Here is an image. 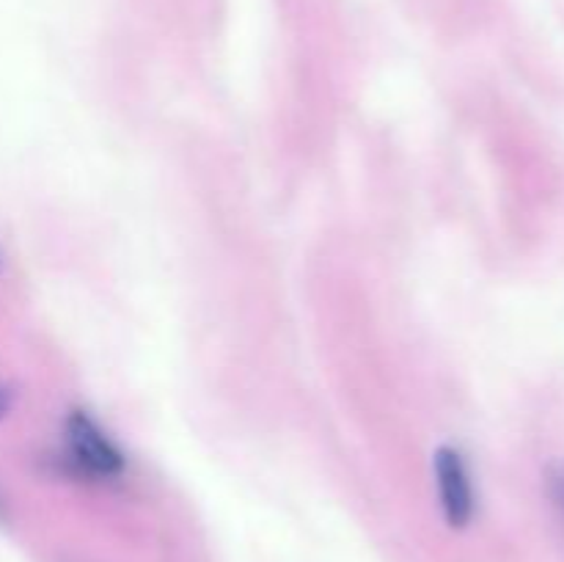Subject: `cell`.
Wrapping results in <instances>:
<instances>
[{"instance_id": "cell-4", "label": "cell", "mask_w": 564, "mask_h": 562, "mask_svg": "<svg viewBox=\"0 0 564 562\" xmlns=\"http://www.w3.org/2000/svg\"><path fill=\"white\" fill-rule=\"evenodd\" d=\"M9 408H11V391L0 389V419L6 417V411H9Z\"/></svg>"}, {"instance_id": "cell-2", "label": "cell", "mask_w": 564, "mask_h": 562, "mask_svg": "<svg viewBox=\"0 0 564 562\" xmlns=\"http://www.w3.org/2000/svg\"><path fill=\"white\" fill-rule=\"evenodd\" d=\"M433 472L446 523L452 529L468 527L474 518V485L463 455L455 446H438L433 455Z\"/></svg>"}, {"instance_id": "cell-3", "label": "cell", "mask_w": 564, "mask_h": 562, "mask_svg": "<svg viewBox=\"0 0 564 562\" xmlns=\"http://www.w3.org/2000/svg\"><path fill=\"white\" fill-rule=\"evenodd\" d=\"M545 490H549V499L554 501L556 510L564 516V457L549 463V468H545Z\"/></svg>"}, {"instance_id": "cell-1", "label": "cell", "mask_w": 564, "mask_h": 562, "mask_svg": "<svg viewBox=\"0 0 564 562\" xmlns=\"http://www.w3.org/2000/svg\"><path fill=\"white\" fill-rule=\"evenodd\" d=\"M66 450L55 457L61 474L77 479H116L124 474V455L83 408H72L64 422Z\"/></svg>"}]
</instances>
